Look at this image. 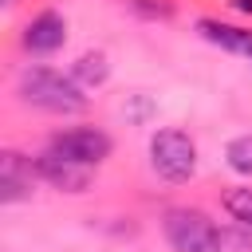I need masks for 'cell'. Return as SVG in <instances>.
Returning <instances> with one entry per match:
<instances>
[{"label": "cell", "mask_w": 252, "mask_h": 252, "mask_svg": "<svg viewBox=\"0 0 252 252\" xmlns=\"http://www.w3.org/2000/svg\"><path fill=\"white\" fill-rule=\"evenodd\" d=\"M20 94L39 106V110H51V114H79L87 106V94L75 79L59 75V71H47V67H32L20 75Z\"/></svg>", "instance_id": "1"}, {"label": "cell", "mask_w": 252, "mask_h": 252, "mask_svg": "<svg viewBox=\"0 0 252 252\" xmlns=\"http://www.w3.org/2000/svg\"><path fill=\"white\" fill-rule=\"evenodd\" d=\"M165 240L173 252H220L224 236L201 209H173L165 213Z\"/></svg>", "instance_id": "2"}, {"label": "cell", "mask_w": 252, "mask_h": 252, "mask_svg": "<svg viewBox=\"0 0 252 252\" xmlns=\"http://www.w3.org/2000/svg\"><path fill=\"white\" fill-rule=\"evenodd\" d=\"M150 161L165 181H189L197 169V146L181 130H158L150 142Z\"/></svg>", "instance_id": "3"}, {"label": "cell", "mask_w": 252, "mask_h": 252, "mask_svg": "<svg viewBox=\"0 0 252 252\" xmlns=\"http://www.w3.org/2000/svg\"><path fill=\"white\" fill-rule=\"evenodd\" d=\"M51 154L75 161V165H98L106 154H110V138L94 126H75V130H59L51 138Z\"/></svg>", "instance_id": "4"}, {"label": "cell", "mask_w": 252, "mask_h": 252, "mask_svg": "<svg viewBox=\"0 0 252 252\" xmlns=\"http://www.w3.org/2000/svg\"><path fill=\"white\" fill-rule=\"evenodd\" d=\"M35 173L43 177V181H51L55 189H67V193H83L87 189V165H75V161H67V158H59V154H43V158H35Z\"/></svg>", "instance_id": "5"}, {"label": "cell", "mask_w": 252, "mask_h": 252, "mask_svg": "<svg viewBox=\"0 0 252 252\" xmlns=\"http://www.w3.org/2000/svg\"><path fill=\"white\" fill-rule=\"evenodd\" d=\"M63 39H67V24H63L59 12H39L24 32V47L35 51V55H47V51L63 47Z\"/></svg>", "instance_id": "6"}, {"label": "cell", "mask_w": 252, "mask_h": 252, "mask_svg": "<svg viewBox=\"0 0 252 252\" xmlns=\"http://www.w3.org/2000/svg\"><path fill=\"white\" fill-rule=\"evenodd\" d=\"M32 173H35L32 161H24L20 154H4L0 158V201H24L32 193Z\"/></svg>", "instance_id": "7"}, {"label": "cell", "mask_w": 252, "mask_h": 252, "mask_svg": "<svg viewBox=\"0 0 252 252\" xmlns=\"http://www.w3.org/2000/svg\"><path fill=\"white\" fill-rule=\"evenodd\" d=\"M197 28H201V35L209 43H220L224 51H236V55H248L252 59V32L232 28V24H217V20H201Z\"/></svg>", "instance_id": "8"}, {"label": "cell", "mask_w": 252, "mask_h": 252, "mask_svg": "<svg viewBox=\"0 0 252 252\" xmlns=\"http://www.w3.org/2000/svg\"><path fill=\"white\" fill-rule=\"evenodd\" d=\"M106 75H110V67H106V59L102 55H83L79 63H75V83H83V87H98V83H106Z\"/></svg>", "instance_id": "9"}, {"label": "cell", "mask_w": 252, "mask_h": 252, "mask_svg": "<svg viewBox=\"0 0 252 252\" xmlns=\"http://www.w3.org/2000/svg\"><path fill=\"white\" fill-rule=\"evenodd\" d=\"M224 158H228V165H232L236 173L252 177V134L232 138V142H228V150H224Z\"/></svg>", "instance_id": "10"}, {"label": "cell", "mask_w": 252, "mask_h": 252, "mask_svg": "<svg viewBox=\"0 0 252 252\" xmlns=\"http://www.w3.org/2000/svg\"><path fill=\"white\" fill-rule=\"evenodd\" d=\"M224 209H228L232 220H240V224L252 228V189H228L224 193Z\"/></svg>", "instance_id": "11"}, {"label": "cell", "mask_w": 252, "mask_h": 252, "mask_svg": "<svg viewBox=\"0 0 252 252\" xmlns=\"http://www.w3.org/2000/svg\"><path fill=\"white\" fill-rule=\"evenodd\" d=\"M130 8H138V12H146V16H169L173 8L169 4H161V0H126Z\"/></svg>", "instance_id": "12"}, {"label": "cell", "mask_w": 252, "mask_h": 252, "mask_svg": "<svg viewBox=\"0 0 252 252\" xmlns=\"http://www.w3.org/2000/svg\"><path fill=\"white\" fill-rule=\"evenodd\" d=\"M232 4H236L240 12H252V0H232Z\"/></svg>", "instance_id": "13"}]
</instances>
